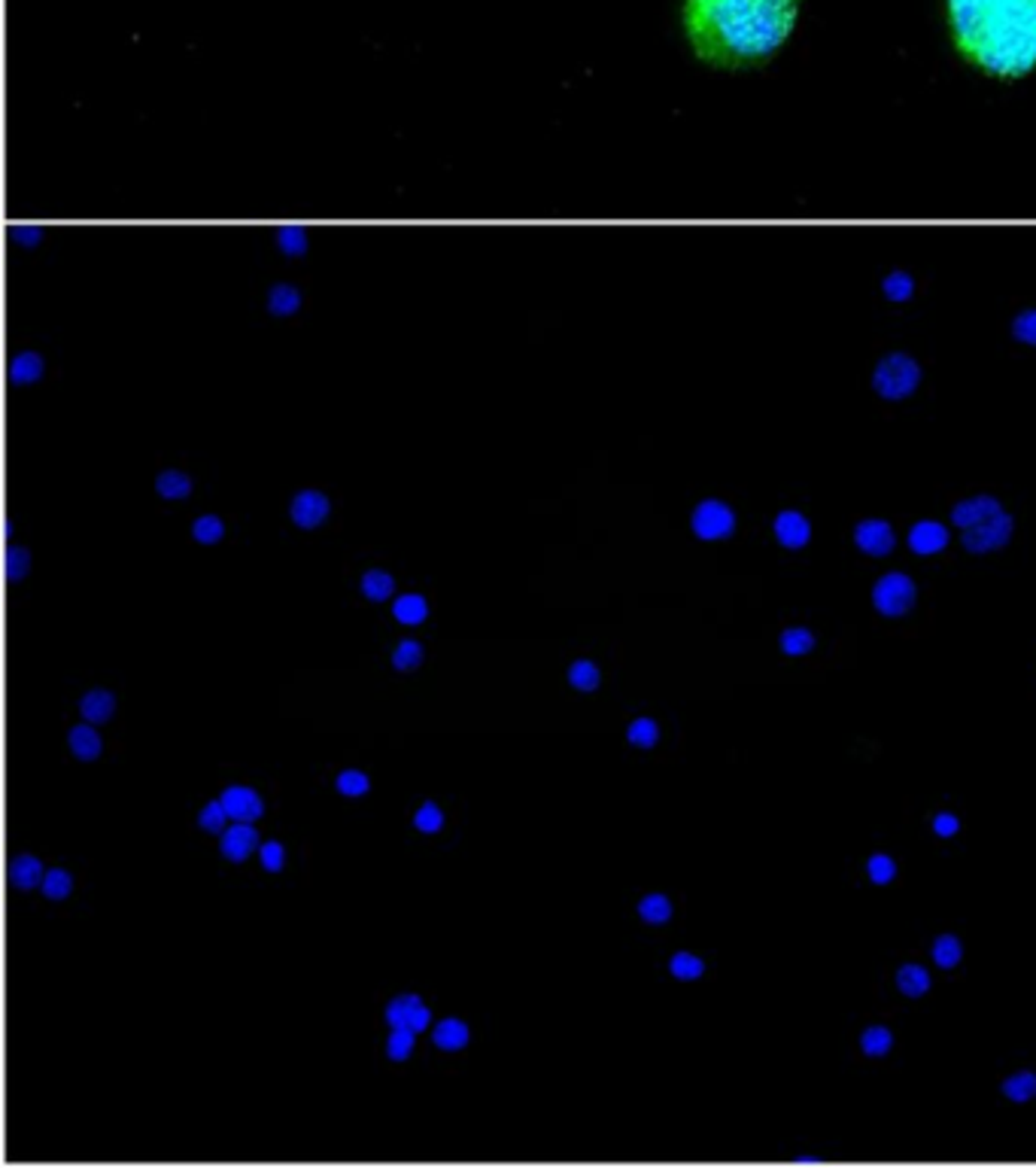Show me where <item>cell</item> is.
<instances>
[{
  "label": "cell",
  "instance_id": "1",
  "mask_svg": "<svg viewBox=\"0 0 1036 1168\" xmlns=\"http://www.w3.org/2000/svg\"><path fill=\"white\" fill-rule=\"evenodd\" d=\"M797 13L799 0H687L684 28L705 64L742 71L779 52Z\"/></svg>",
  "mask_w": 1036,
  "mask_h": 1168
},
{
  "label": "cell",
  "instance_id": "2",
  "mask_svg": "<svg viewBox=\"0 0 1036 1168\" xmlns=\"http://www.w3.org/2000/svg\"><path fill=\"white\" fill-rule=\"evenodd\" d=\"M960 55L991 77L1015 80L1036 68V0H948Z\"/></svg>",
  "mask_w": 1036,
  "mask_h": 1168
},
{
  "label": "cell",
  "instance_id": "3",
  "mask_svg": "<svg viewBox=\"0 0 1036 1168\" xmlns=\"http://www.w3.org/2000/svg\"><path fill=\"white\" fill-rule=\"evenodd\" d=\"M873 603H875V608H879L882 615H891V618H897V615H906L909 608H912V603H915V584H912V579H909V575H902V572L884 575V579L875 584V590H873Z\"/></svg>",
  "mask_w": 1036,
  "mask_h": 1168
},
{
  "label": "cell",
  "instance_id": "4",
  "mask_svg": "<svg viewBox=\"0 0 1036 1168\" xmlns=\"http://www.w3.org/2000/svg\"><path fill=\"white\" fill-rule=\"evenodd\" d=\"M918 383V365L909 356H891L875 372V387L882 396H906Z\"/></svg>",
  "mask_w": 1036,
  "mask_h": 1168
},
{
  "label": "cell",
  "instance_id": "5",
  "mask_svg": "<svg viewBox=\"0 0 1036 1168\" xmlns=\"http://www.w3.org/2000/svg\"><path fill=\"white\" fill-rule=\"evenodd\" d=\"M1009 536H1013V521H1009V517L1000 512V514L988 517V521H982V523H975V527H969L966 536H964V545L969 551H975V554H982V551L1003 548L1009 542Z\"/></svg>",
  "mask_w": 1036,
  "mask_h": 1168
},
{
  "label": "cell",
  "instance_id": "6",
  "mask_svg": "<svg viewBox=\"0 0 1036 1168\" xmlns=\"http://www.w3.org/2000/svg\"><path fill=\"white\" fill-rule=\"evenodd\" d=\"M735 527V517L723 503L717 499H708L702 503L696 512H693V530H696L699 539H726Z\"/></svg>",
  "mask_w": 1036,
  "mask_h": 1168
},
{
  "label": "cell",
  "instance_id": "7",
  "mask_svg": "<svg viewBox=\"0 0 1036 1168\" xmlns=\"http://www.w3.org/2000/svg\"><path fill=\"white\" fill-rule=\"evenodd\" d=\"M289 514L301 530H313V527H320L325 517H329V499H325V494H320V490H301V494L292 499Z\"/></svg>",
  "mask_w": 1036,
  "mask_h": 1168
},
{
  "label": "cell",
  "instance_id": "8",
  "mask_svg": "<svg viewBox=\"0 0 1036 1168\" xmlns=\"http://www.w3.org/2000/svg\"><path fill=\"white\" fill-rule=\"evenodd\" d=\"M429 1020H432V1013L420 1004V998H416V995L396 998V1001H392V1004L387 1007V1022L392 1025V1029H414V1031H423L425 1025H429Z\"/></svg>",
  "mask_w": 1036,
  "mask_h": 1168
},
{
  "label": "cell",
  "instance_id": "9",
  "mask_svg": "<svg viewBox=\"0 0 1036 1168\" xmlns=\"http://www.w3.org/2000/svg\"><path fill=\"white\" fill-rule=\"evenodd\" d=\"M222 806H225V813H229V819H234V822H256L258 815L265 813V806H262V800H258L256 791L244 788V786H234V788L225 791Z\"/></svg>",
  "mask_w": 1036,
  "mask_h": 1168
},
{
  "label": "cell",
  "instance_id": "10",
  "mask_svg": "<svg viewBox=\"0 0 1036 1168\" xmlns=\"http://www.w3.org/2000/svg\"><path fill=\"white\" fill-rule=\"evenodd\" d=\"M256 846H258V834L253 828V822H238L234 828H225L222 834V852L229 862H247Z\"/></svg>",
  "mask_w": 1036,
  "mask_h": 1168
},
{
  "label": "cell",
  "instance_id": "11",
  "mask_svg": "<svg viewBox=\"0 0 1036 1168\" xmlns=\"http://www.w3.org/2000/svg\"><path fill=\"white\" fill-rule=\"evenodd\" d=\"M857 545L873 557L888 554L893 548V530L884 521H866L857 527Z\"/></svg>",
  "mask_w": 1036,
  "mask_h": 1168
},
{
  "label": "cell",
  "instance_id": "12",
  "mask_svg": "<svg viewBox=\"0 0 1036 1168\" xmlns=\"http://www.w3.org/2000/svg\"><path fill=\"white\" fill-rule=\"evenodd\" d=\"M994 514H1000V503H997V499L975 496V499H966V503H960L951 517H955L957 527L969 530V527H975V523L988 521V517H994Z\"/></svg>",
  "mask_w": 1036,
  "mask_h": 1168
},
{
  "label": "cell",
  "instance_id": "13",
  "mask_svg": "<svg viewBox=\"0 0 1036 1168\" xmlns=\"http://www.w3.org/2000/svg\"><path fill=\"white\" fill-rule=\"evenodd\" d=\"M808 521L797 512H781L779 521H775V536H779L781 545L788 548H802L808 542Z\"/></svg>",
  "mask_w": 1036,
  "mask_h": 1168
},
{
  "label": "cell",
  "instance_id": "14",
  "mask_svg": "<svg viewBox=\"0 0 1036 1168\" xmlns=\"http://www.w3.org/2000/svg\"><path fill=\"white\" fill-rule=\"evenodd\" d=\"M946 542H948L946 527H939V523H933V521H921L912 530V536H909V545H912L918 554H936V551L946 548Z\"/></svg>",
  "mask_w": 1036,
  "mask_h": 1168
},
{
  "label": "cell",
  "instance_id": "15",
  "mask_svg": "<svg viewBox=\"0 0 1036 1168\" xmlns=\"http://www.w3.org/2000/svg\"><path fill=\"white\" fill-rule=\"evenodd\" d=\"M79 712L86 715L89 721L100 724V721L113 719V712H116V700H113L110 691H89V694L82 697V703H79Z\"/></svg>",
  "mask_w": 1036,
  "mask_h": 1168
},
{
  "label": "cell",
  "instance_id": "16",
  "mask_svg": "<svg viewBox=\"0 0 1036 1168\" xmlns=\"http://www.w3.org/2000/svg\"><path fill=\"white\" fill-rule=\"evenodd\" d=\"M10 876H13L15 889H33V886L43 882L46 873H43V864H40L33 855H19L10 867Z\"/></svg>",
  "mask_w": 1036,
  "mask_h": 1168
},
{
  "label": "cell",
  "instance_id": "17",
  "mask_svg": "<svg viewBox=\"0 0 1036 1168\" xmlns=\"http://www.w3.org/2000/svg\"><path fill=\"white\" fill-rule=\"evenodd\" d=\"M897 986L906 998H921L924 992L930 989V974L918 965H906V967H900V974H897Z\"/></svg>",
  "mask_w": 1036,
  "mask_h": 1168
},
{
  "label": "cell",
  "instance_id": "18",
  "mask_svg": "<svg viewBox=\"0 0 1036 1168\" xmlns=\"http://www.w3.org/2000/svg\"><path fill=\"white\" fill-rule=\"evenodd\" d=\"M392 612H396V618H398L401 624H420V621H425V615H429V606H425V599H423V597H416V594H405V597H398V599H396V606H392Z\"/></svg>",
  "mask_w": 1036,
  "mask_h": 1168
},
{
  "label": "cell",
  "instance_id": "19",
  "mask_svg": "<svg viewBox=\"0 0 1036 1168\" xmlns=\"http://www.w3.org/2000/svg\"><path fill=\"white\" fill-rule=\"evenodd\" d=\"M70 749H73V755L82 758V761H95V758L100 755V737H98V730H91V728H73L70 730Z\"/></svg>",
  "mask_w": 1036,
  "mask_h": 1168
},
{
  "label": "cell",
  "instance_id": "20",
  "mask_svg": "<svg viewBox=\"0 0 1036 1168\" xmlns=\"http://www.w3.org/2000/svg\"><path fill=\"white\" fill-rule=\"evenodd\" d=\"M155 487H158V494H162L164 499H186V496L191 494V481H189V475H182V472H177V469H171V472H162V475H158Z\"/></svg>",
  "mask_w": 1036,
  "mask_h": 1168
},
{
  "label": "cell",
  "instance_id": "21",
  "mask_svg": "<svg viewBox=\"0 0 1036 1168\" xmlns=\"http://www.w3.org/2000/svg\"><path fill=\"white\" fill-rule=\"evenodd\" d=\"M434 1044L441 1050H462L468 1044V1029L459 1020H444L434 1031Z\"/></svg>",
  "mask_w": 1036,
  "mask_h": 1168
},
{
  "label": "cell",
  "instance_id": "22",
  "mask_svg": "<svg viewBox=\"0 0 1036 1168\" xmlns=\"http://www.w3.org/2000/svg\"><path fill=\"white\" fill-rule=\"evenodd\" d=\"M392 588H396V581H392L389 572L371 570V572L362 575V594L368 599H374V603H383V599H389Z\"/></svg>",
  "mask_w": 1036,
  "mask_h": 1168
},
{
  "label": "cell",
  "instance_id": "23",
  "mask_svg": "<svg viewBox=\"0 0 1036 1168\" xmlns=\"http://www.w3.org/2000/svg\"><path fill=\"white\" fill-rule=\"evenodd\" d=\"M298 305H301L298 289L289 287V283H277V287L271 289V296H267V307H271L277 316H289L292 311H298Z\"/></svg>",
  "mask_w": 1036,
  "mask_h": 1168
},
{
  "label": "cell",
  "instance_id": "24",
  "mask_svg": "<svg viewBox=\"0 0 1036 1168\" xmlns=\"http://www.w3.org/2000/svg\"><path fill=\"white\" fill-rule=\"evenodd\" d=\"M1003 1096H1006L1009 1101H1018V1105L1036 1098V1074L1022 1071V1074H1015V1078H1009L1006 1083H1003Z\"/></svg>",
  "mask_w": 1036,
  "mask_h": 1168
},
{
  "label": "cell",
  "instance_id": "25",
  "mask_svg": "<svg viewBox=\"0 0 1036 1168\" xmlns=\"http://www.w3.org/2000/svg\"><path fill=\"white\" fill-rule=\"evenodd\" d=\"M10 374H13L15 383H33L40 374H43V360H40L37 353H19L13 360Z\"/></svg>",
  "mask_w": 1036,
  "mask_h": 1168
},
{
  "label": "cell",
  "instance_id": "26",
  "mask_svg": "<svg viewBox=\"0 0 1036 1168\" xmlns=\"http://www.w3.org/2000/svg\"><path fill=\"white\" fill-rule=\"evenodd\" d=\"M860 1047H863L866 1056H888L893 1047V1034L888 1029H882V1025H873V1029L863 1031Z\"/></svg>",
  "mask_w": 1036,
  "mask_h": 1168
},
{
  "label": "cell",
  "instance_id": "27",
  "mask_svg": "<svg viewBox=\"0 0 1036 1168\" xmlns=\"http://www.w3.org/2000/svg\"><path fill=\"white\" fill-rule=\"evenodd\" d=\"M960 956H964V947H960V940L951 937V934H946V937H939L933 944V962L939 967H946V971L960 962Z\"/></svg>",
  "mask_w": 1036,
  "mask_h": 1168
},
{
  "label": "cell",
  "instance_id": "28",
  "mask_svg": "<svg viewBox=\"0 0 1036 1168\" xmlns=\"http://www.w3.org/2000/svg\"><path fill=\"white\" fill-rule=\"evenodd\" d=\"M639 913H641V919L650 922V925H663V922H668V916H672V904H668V898H663V895H648L639 904Z\"/></svg>",
  "mask_w": 1036,
  "mask_h": 1168
},
{
  "label": "cell",
  "instance_id": "29",
  "mask_svg": "<svg viewBox=\"0 0 1036 1168\" xmlns=\"http://www.w3.org/2000/svg\"><path fill=\"white\" fill-rule=\"evenodd\" d=\"M191 536H195L201 545H213V542H219L225 536V527H222L219 517L204 514V517H198V521L191 523Z\"/></svg>",
  "mask_w": 1036,
  "mask_h": 1168
},
{
  "label": "cell",
  "instance_id": "30",
  "mask_svg": "<svg viewBox=\"0 0 1036 1168\" xmlns=\"http://www.w3.org/2000/svg\"><path fill=\"white\" fill-rule=\"evenodd\" d=\"M568 682H572V685L578 688V691H596L599 688V670H596V664H590V661L572 664V670H568Z\"/></svg>",
  "mask_w": 1036,
  "mask_h": 1168
},
{
  "label": "cell",
  "instance_id": "31",
  "mask_svg": "<svg viewBox=\"0 0 1036 1168\" xmlns=\"http://www.w3.org/2000/svg\"><path fill=\"white\" fill-rule=\"evenodd\" d=\"M387 1053H389V1059H396V1062H405V1059L414 1053V1029H392Z\"/></svg>",
  "mask_w": 1036,
  "mask_h": 1168
},
{
  "label": "cell",
  "instance_id": "32",
  "mask_svg": "<svg viewBox=\"0 0 1036 1168\" xmlns=\"http://www.w3.org/2000/svg\"><path fill=\"white\" fill-rule=\"evenodd\" d=\"M781 648L788 655H808L815 648V636L808 630H802V627H797V630H784V636H781Z\"/></svg>",
  "mask_w": 1036,
  "mask_h": 1168
},
{
  "label": "cell",
  "instance_id": "33",
  "mask_svg": "<svg viewBox=\"0 0 1036 1168\" xmlns=\"http://www.w3.org/2000/svg\"><path fill=\"white\" fill-rule=\"evenodd\" d=\"M657 739H659V728H657V721H650V719H639V721H632V724H630V742H632V746H639V749H650V746H657Z\"/></svg>",
  "mask_w": 1036,
  "mask_h": 1168
},
{
  "label": "cell",
  "instance_id": "34",
  "mask_svg": "<svg viewBox=\"0 0 1036 1168\" xmlns=\"http://www.w3.org/2000/svg\"><path fill=\"white\" fill-rule=\"evenodd\" d=\"M672 974L678 980H699L702 977V971H705V965H702V958H696V956H690V953H678L672 958Z\"/></svg>",
  "mask_w": 1036,
  "mask_h": 1168
},
{
  "label": "cell",
  "instance_id": "35",
  "mask_svg": "<svg viewBox=\"0 0 1036 1168\" xmlns=\"http://www.w3.org/2000/svg\"><path fill=\"white\" fill-rule=\"evenodd\" d=\"M70 889H73V880L67 876L64 871H49L46 876H43V891H46V898H52V900H64L67 895H70Z\"/></svg>",
  "mask_w": 1036,
  "mask_h": 1168
},
{
  "label": "cell",
  "instance_id": "36",
  "mask_svg": "<svg viewBox=\"0 0 1036 1168\" xmlns=\"http://www.w3.org/2000/svg\"><path fill=\"white\" fill-rule=\"evenodd\" d=\"M420 661H423V648L416 645L414 639L401 642V645L396 648V655H392L396 670H414V666H420Z\"/></svg>",
  "mask_w": 1036,
  "mask_h": 1168
},
{
  "label": "cell",
  "instance_id": "37",
  "mask_svg": "<svg viewBox=\"0 0 1036 1168\" xmlns=\"http://www.w3.org/2000/svg\"><path fill=\"white\" fill-rule=\"evenodd\" d=\"M225 819H229V813H225L222 800H213V804H207L204 813H201V828L210 831V834H225Z\"/></svg>",
  "mask_w": 1036,
  "mask_h": 1168
},
{
  "label": "cell",
  "instance_id": "38",
  "mask_svg": "<svg viewBox=\"0 0 1036 1168\" xmlns=\"http://www.w3.org/2000/svg\"><path fill=\"white\" fill-rule=\"evenodd\" d=\"M368 786H371V782H368V776L359 773V770H347V773L338 776V791H341V795H347V797L365 795Z\"/></svg>",
  "mask_w": 1036,
  "mask_h": 1168
},
{
  "label": "cell",
  "instance_id": "39",
  "mask_svg": "<svg viewBox=\"0 0 1036 1168\" xmlns=\"http://www.w3.org/2000/svg\"><path fill=\"white\" fill-rule=\"evenodd\" d=\"M893 876H897V864H893L888 855H873V858H869V880H873V882H879V886H888Z\"/></svg>",
  "mask_w": 1036,
  "mask_h": 1168
},
{
  "label": "cell",
  "instance_id": "40",
  "mask_svg": "<svg viewBox=\"0 0 1036 1168\" xmlns=\"http://www.w3.org/2000/svg\"><path fill=\"white\" fill-rule=\"evenodd\" d=\"M6 579L10 581H19V579H24V572H28V551L24 548H10L6 551Z\"/></svg>",
  "mask_w": 1036,
  "mask_h": 1168
},
{
  "label": "cell",
  "instance_id": "41",
  "mask_svg": "<svg viewBox=\"0 0 1036 1168\" xmlns=\"http://www.w3.org/2000/svg\"><path fill=\"white\" fill-rule=\"evenodd\" d=\"M414 822H416V828H420L423 834H434V831H441V824H444V815H441L438 806L425 804L420 813H416Z\"/></svg>",
  "mask_w": 1036,
  "mask_h": 1168
},
{
  "label": "cell",
  "instance_id": "42",
  "mask_svg": "<svg viewBox=\"0 0 1036 1168\" xmlns=\"http://www.w3.org/2000/svg\"><path fill=\"white\" fill-rule=\"evenodd\" d=\"M280 240H283V253H304L307 250V244H304V231L301 229H283L280 231Z\"/></svg>",
  "mask_w": 1036,
  "mask_h": 1168
},
{
  "label": "cell",
  "instance_id": "43",
  "mask_svg": "<svg viewBox=\"0 0 1036 1168\" xmlns=\"http://www.w3.org/2000/svg\"><path fill=\"white\" fill-rule=\"evenodd\" d=\"M262 864L267 867V871H283V846L280 843H265L262 846Z\"/></svg>",
  "mask_w": 1036,
  "mask_h": 1168
},
{
  "label": "cell",
  "instance_id": "44",
  "mask_svg": "<svg viewBox=\"0 0 1036 1168\" xmlns=\"http://www.w3.org/2000/svg\"><path fill=\"white\" fill-rule=\"evenodd\" d=\"M1015 332H1018V338H1024V341H1027V344H1036V311H1033V314H1022V316H1018Z\"/></svg>",
  "mask_w": 1036,
  "mask_h": 1168
},
{
  "label": "cell",
  "instance_id": "45",
  "mask_svg": "<svg viewBox=\"0 0 1036 1168\" xmlns=\"http://www.w3.org/2000/svg\"><path fill=\"white\" fill-rule=\"evenodd\" d=\"M957 828H960L957 819H955V815H948V813H942V815H936V819H933V831L939 834V837H955Z\"/></svg>",
  "mask_w": 1036,
  "mask_h": 1168
}]
</instances>
